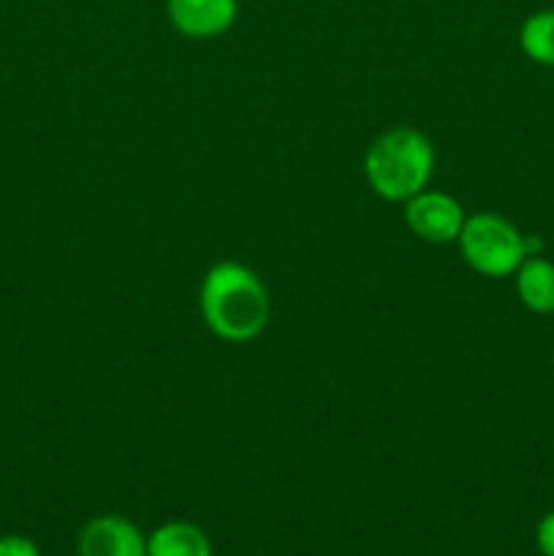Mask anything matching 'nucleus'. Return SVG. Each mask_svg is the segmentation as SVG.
<instances>
[{"label": "nucleus", "instance_id": "1", "mask_svg": "<svg viewBox=\"0 0 554 556\" xmlns=\"http://www.w3.org/2000/svg\"><path fill=\"white\" fill-rule=\"evenodd\" d=\"M199 307L204 326L226 342H253L269 324V291L264 280L237 261H221L201 280Z\"/></svg>", "mask_w": 554, "mask_h": 556}, {"label": "nucleus", "instance_id": "2", "mask_svg": "<svg viewBox=\"0 0 554 556\" xmlns=\"http://www.w3.org/2000/svg\"><path fill=\"white\" fill-rule=\"evenodd\" d=\"M435 168L432 141L416 128H391L369 144L364 155V177L375 195L405 204L427 190Z\"/></svg>", "mask_w": 554, "mask_h": 556}, {"label": "nucleus", "instance_id": "3", "mask_svg": "<svg viewBox=\"0 0 554 556\" xmlns=\"http://www.w3.org/2000/svg\"><path fill=\"white\" fill-rule=\"evenodd\" d=\"M456 242L465 264L483 277L514 275L527 258L525 233L494 212H476L467 217Z\"/></svg>", "mask_w": 554, "mask_h": 556}, {"label": "nucleus", "instance_id": "4", "mask_svg": "<svg viewBox=\"0 0 554 556\" xmlns=\"http://www.w3.org/2000/svg\"><path fill=\"white\" fill-rule=\"evenodd\" d=\"M467 215L454 195L443 190H421L405 201V223L421 242L449 244L456 242Z\"/></svg>", "mask_w": 554, "mask_h": 556}, {"label": "nucleus", "instance_id": "5", "mask_svg": "<svg viewBox=\"0 0 554 556\" xmlns=\"http://www.w3.org/2000/svg\"><path fill=\"white\" fill-rule=\"evenodd\" d=\"M79 556H147V538L125 516H96L87 521L76 543Z\"/></svg>", "mask_w": 554, "mask_h": 556}, {"label": "nucleus", "instance_id": "6", "mask_svg": "<svg viewBox=\"0 0 554 556\" xmlns=\"http://www.w3.org/2000/svg\"><path fill=\"white\" fill-rule=\"evenodd\" d=\"M166 14L182 36L215 38L234 27L239 0H166Z\"/></svg>", "mask_w": 554, "mask_h": 556}, {"label": "nucleus", "instance_id": "7", "mask_svg": "<svg viewBox=\"0 0 554 556\" xmlns=\"http://www.w3.org/2000/svg\"><path fill=\"white\" fill-rule=\"evenodd\" d=\"M147 556H212V541L190 521H166L147 538Z\"/></svg>", "mask_w": 554, "mask_h": 556}, {"label": "nucleus", "instance_id": "8", "mask_svg": "<svg viewBox=\"0 0 554 556\" xmlns=\"http://www.w3.org/2000/svg\"><path fill=\"white\" fill-rule=\"evenodd\" d=\"M516 275V293L521 304L538 315L554 313V264L541 255H527Z\"/></svg>", "mask_w": 554, "mask_h": 556}, {"label": "nucleus", "instance_id": "9", "mask_svg": "<svg viewBox=\"0 0 554 556\" xmlns=\"http://www.w3.org/2000/svg\"><path fill=\"white\" fill-rule=\"evenodd\" d=\"M519 47L532 63L554 68V9L536 11L521 22Z\"/></svg>", "mask_w": 554, "mask_h": 556}, {"label": "nucleus", "instance_id": "10", "mask_svg": "<svg viewBox=\"0 0 554 556\" xmlns=\"http://www.w3.org/2000/svg\"><path fill=\"white\" fill-rule=\"evenodd\" d=\"M0 556H41V548L27 535H0Z\"/></svg>", "mask_w": 554, "mask_h": 556}, {"label": "nucleus", "instance_id": "11", "mask_svg": "<svg viewBox=\"0 0 554 556\" xmlns=\"http://www.w3.org/2000/svg\"><path fill=\"white\" fill-rule=\"evenodd\" d=\"M536 546L538 552H541V556H554V510L538 521Z\"/></svg>", "mask_w": 554, "mask_h": 556}]
</instances>
